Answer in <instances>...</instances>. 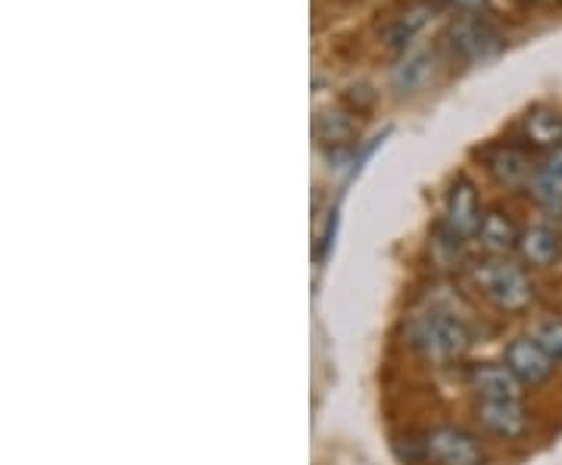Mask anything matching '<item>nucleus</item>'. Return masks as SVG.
Wrapping results in <instances>:
<instances>
[{
	"label": "nucleus",
	"instance_id": "obj_7",
	"mask_svg": "<svg viewBox=\"0 0 562 465\" xmlns=\"http://www.w3.org/2000/svg\"><path fill=\"white\" fill-rule=\"evenodd\" d=\"M503 363L509 365V372L522 382V387H531V390L547 385L553 378L557 365H560L531 334L513 338L503 350Z\"/></svg>",
	"mask_w": 562,
	"mask_h": 465
},
{
	"label": "nucleus",
	"instance_id": "obj_21",
	"mask_svg": "<svg viewBox=\"0 0 562 465\" xmlns=\"http://www.w3.org/2000/svg\"><path fill=\"white\" fill-rule=\"evenodd\" d=\"M560 3H562V0H560Z\"/></svg>",
	"mask_w": 562,
	"mask_h": 465
},
{
	"label": "nucleus",
	"instance_id": "obj_6",
	"mask_svg": "<svg viewBox=\"0 0 562 465\" xmlns=\"http://www.w3.org/2000/svg\"><path fill=\"white\" fill-rule=\"evenodd\" d=\"M472 412H475V426L482 428V434L497 438L503 444L522 441L531 431V416L522 400H479Z\"/></svg>",
	"mask_w": 562,
	"mask_h": 465
},
{
	"label": "nucleus",
	"instance_id": "obj_9",
	"mask_svg": "<svg viewBox=\"0 0 562 465\" xmlns=\"http://www.w3.org/2000/svg\"><path fill=\"white\" fill-rule=\"evenodd\" d=\"M469 390L479 400H522V382L509 372L506 363H475L465 372Z\"/></svg>",
	"mask_w": 562,
	"mask_h": 465
},
{
	"label": "nucleus",
	"instance_id": "obj_16",
	"mask_svg": "<svg viewBox=\"0 0 562 465\" xmlns=\"http://www.w3.org/2000/svg\"><path fill=\"white\" fill-rule=\"evenodd\" d=\"M353 132H357L353 116L344 113V110H328V113H322L319 120H316V138L322 144H331V147L350 141Z\"/></svg>",
	"mask_w": 562,
	"mask_h": 465
},
{
	"label": "nucleus",
	"instance_id": "obj_1",
	"mask_svg": "<svg viewBox=\"0 0 562 465\" xmlns=\"http://www.w3.org/2000/svg\"><path fill=\"white\" fill-rule=\"evenodd\" d=\"M406 344L425 363H460L472 347V334L453 313L425 309L406 319Z\"/></svg>",
	"mask_w": 562,
	"mask_h": 465
},
{
	"label": "nucleus",
	"instance_id": "obj_5",
	"mask_svg": "<svg viewBox=\"0 0 562 465\" xmlns=\"http://www.w3.org/2000/svg\"><path fill=\"white\" fill-rule=\"evenodd\" d=\"M484 169L494 182L506 191H528L541 162L531 160L528 147L522 144H491L482 154Z\"/></svg>",
	"mask_w": 562,
	"mask_h": 465
},
{
	"label": "nucleus",
	"instance_id": "obj_20",
	"mask_svg": "<svg viewBox=\"0 0 562 465\" xmlns=\"http://www.w3.org/2000/svg\"><path fill=\"white\" fill-rule=\"evenodd\" d=\"M519 3H525V7H538V3H547V0H519Z\"/></svg>",
	"mask_w": 562,
	"mask_h": 465
},
{
	"label": "nucleus",
	"instance_id": "obj_18",
	"mask_svg": "<svg viewBox=\"0 0 562 465\" xmlns=\"http://www.w3.org/2000/svg\"><path fill=\"white\" fill-rule=\"evenodd\" d=\"M443 7H450V10H460V13H475V10H482L487 0H438Z\"/></svg>",
	"mask_w": 562,
	"mask_h": 465
},
{
	"label": "nucleus",
	"instance_id": "obj_11",
	"mask_svg": "<svg viewBox=\"0 0 562 465\" xmlns=\"http://www.w3.org/2000/svg\"><path fill=\"white\" fill-rule=\"evenodd\" d=\"M516 253L528 269H550L562 257V235L550 225H528L522 228Z\"/></svg>",
	"mask_w": 562,
	"mask_h": 465
},
{
	"label": "nucleus",
	"instance_id": "obj_3",
	"mask_svg": "<svg viewBox=\"0 0 562 465\" xmlns=\"http://www.w3.org/2000/svg\"><path fill=\"white\" fill-rule=\"evenodd\" d=\"M479 434L462 426H438L422 434V463L428 465H484Z\"/></svg>",
	"mask_w": 562,
	"mask_h": 465
},
{
	"label": "nucleus",
	"instance_id": "obj_14",
	"mask_svg": "<svg viewBox=\"0 0 562 465\" xmlns=\"http://www.w3.org/2000/svg\"><path fill=\"white\" fill-rule=\"evenodd\" d=\"M438 63H435V57L431 54H413V57H406V60L394 69V76H391V81H394V91L397 94H419V91H425L431 81H435V69Z\"/></svg>",
	"mask_w": 562,
	"mask_h": 465
},
{
	"label": "nucleus",
	"instance_id": "obj_15",
	"mask_svg": "<svg viewBox=\"0 0 562 465\" xmlns=\"http://www.w3.org/2000/svg\"><path fill=\"white\" fill-rule=\"evenodd\" d=\"M528 197L538 203L541 209L547 213H553V216H560L562 213V175L560 172H553V169H547V166H538V172H535V179L528 184Z\"/></svg>",
	"mask_w": 562,
	"mask_h": 465
},
{
	"label": "nucleus",
	"instance_id": "obj_19",
	"mask_svg": "<svg viewBox=\"0 0 562 465\" xmlns=\"http://www.w3.org/2000/svg\"><path fill=\"white\" fill-rule=\"evenodd\" d=\"M541 162L547 166V169H553V172H560L562 175V147L560 150H553V154H547Z\"/></svg>",
	"mask_w": 562,
	"mask_h": 465
},
{
	"label": "nucleus",
	"instance_id": "obj_12",
	"mask_svg": "<svg viewBox=\"0 0 562 465\" xmlns=\"http://www.w3.org/2000/svg\"><path fill=\"white\" fill-rule=\"evenodd\" d=\"M435 16V7L425 3V0H416V3H406L401 13H394L391 20L384 22L382 41L391 47V50H406L422 29L428 25V20Z\"/></svg>",
	"mask_w": 562,
	"mask_h": 465
},
{
	"label": "nucleus",
	"instance_id": "obj_10",
	"mask_svg": "<svg viewBox=\"0 0 562 465\" xmlns=\"http://www.w3.org/2000/svg\"><path fill=\"white\" fill-rule=\"evenodd\" d=\"M519 238H522V228L501 206L484 213L482 228L475 235V241L482 243V250L487 257H509V253H516Z\"/></svg>",
	"mask_w": 562,
	"mask_h": 465
},
{
	"label": "nucleus",
	"instance_id": "obj_8",
	"mask_svg": "<svg viewBox=\"0 0 562 465\" xmlns=\"http://www.w3.org/2000/svg\"><path fill=\"white\" fill-rule=\"evenodd\" d=\"M482 219H484L482 201H479L475 184L469 182V179H457V182L450 184L447 197H443L441 225L447 228V231H453L457 238L469 241V238H475V235H479Z\"/></svg>",
	"mask_w": 562,
	"mask_h": 465
},
{
	"label": "nucleus",
	"instance_id": "obj_4",
	"mask_svg": "<svg viewBox=\"0 0 562 465\" xmlns=\"http://www.w3.org/2000/svg\"><path fill=\"white\" fill-rule=\"evenodd\" d=\"M447 47L462 63H484L501 50V32L482 16L465 13L460 20L450 22L447 29Z\"/></svg>",
	"mask_w": 562,
	"mask_h": 465
},
{
	"label": "nucleus",
	"instance_id": "obj_17",
	"mask_svg": "<svg viewBox=\"0 0 562 465\" xmlns=\"http://www.w3.org/2000/svg\"><path fill=\"white\" fill-rule=\"evenodd\" d=\"M531 338H535L557 363H562V316L541 319V322L531 328Z\"/></svg>",
	"mask_w": 562,
	"mask_h": 465
},
{
	"label": "nucleus",
	"instance_id": "obj_2",
	"mask_svg": "<svg viewBox=\"0 0 562 465\" xmlns=\"http://www.w3.org/2000/svg\"><path fill=\"white\" fill-rule=\"evenodd\" d=\"M472 284L487 304L506 316H522L538 300V287L528 275V265L509 257H484L472 265Z\"/></svg>",
	"mask_w": 562,
	"mask_h": 465
},
{
	"label": "nucleus",
	"instance_id": "obj_13",
	"mask_svg": "<svg viewBox=\"0 0 562 465\" xmlns=\"http://www.w3.org/2000/svg\"><path fill=\"white\" fill-rule=\"evenodd\" d=\"M522 141L531 150L553 154L562 147V113L550 106H538L522 120Z\"/></svg>",
	"mask_w": 562,
	"mask_h": 465
}]
</instances>
